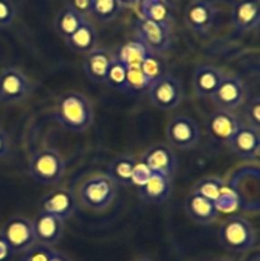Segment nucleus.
Returning a JSON list of instances; mask_svg holds the SVG:
<instances>
[{
    "label": "nucleus",
    "instance_id": "obj_1",
    "mask_svg": "<svg viewBox=\"0 0 260 261\" xmlns=\"http://www.w3.org/2000/svg\"><path fill=\"white\" fill-rule=\"evenodd\" d=\"M54 115L64 129L74 133L86 132L94 119L92 102L83 93L75 91L65 92L59 97Z\"/></svg>",
    "mask_w": 260,
    "mask_h": 261
},
{
    "label": "nucleus",
    "instance_id": "obj_2",
    "mask_svg": "<svg viewBox=\"0 0 260 261\" xmlns=\"http://www.w3.org/2000/svg\"><path fill=\"white\" fill-rule=\"evenodd\" d=\"M116 195V184L106 173H94L81 184L76 199L89 211L103 212L112 205Z\"/></svg>",
    "mask_w": 260,
    "mask_h": 261
},
{
    "label": "nucleus",
    "instance_id": "obj_3",
    "mask_svg": "<svg viewBox=\"0 0 260 261\" xmlns=\"http://www.w3.org/2000/svg\"><path fill=\"white\" fill-rule=\"evenodd\" d=\"M28 171L35 182L43 186L56 185L65 173V160L55 148H42L31 157Z\"/></svg>",
    "mask_w": 260,
    "mask_h": 261
},
{
    "label": "nucleus",
    "instance_id": "obj_4",
    "mask_svg": "<svg viewBox=\"0 0 260 261\" xmlns=\"http://www.w3.org/2000/svg\"><path fill=\"white\" fill-rule=\"evenodd\" d=\"M218 236L222 247L235 254L252 251L256 245V232L254 226L244 217L233 216L224 219Z\"/></svg>",
    "mask_w": 260,
    "mask_h": 261
},
{
    "label": "nucleus",
    "instance_id": "obj_5",
    "mask_svg": "<svg viewBox=\"0 0 260 261\" xmlns=\"http://www.w3.org/2000/svg\"><path fill=\"white\" fill-rule=\"evenodd\" d=\"M147 92L150 103L162 111L176 109L184 98V88L180 79L167 73L153 81Z\"/></svg>",
    "mask_w": 260,
    "mask_h": 261
},
{
    "label": "nucleus",
    "instance_id": "obj_6",
    "mask_svg": "<svg viewBox=\"0 0 260 261\" xmlns=\"http://www.w3.org/2000/svg\"><path fill=\"white\" fill-rule=\"evenodd\" d=\"M32 82L19 68L8 66L0 71V102L17 105L25 101L32 93Z\"/></svg>",
    "mask_w": 260,
    "mask_h": 261
},
{
    "label": "nucleus",
    "instance_id": "obj_7",
    "mask_svg": "<svg viewBox=\"0 0 260 261\" xmlns=\"http://www.w3.org/2000/svg\"><path fill=\"white\" fill-rule=\"evenodd\" d=\"M201 133L198 122L186 115L171 117L166 125V139L172 148L188 150L196 147L200 142Z\"/></svg>",
    "mask_w": 260,
    "mask_h": 261
},
{
    "label": "nucleus",
    "instance_id": "obj_8",
    "mask_svg": "<svg viewBox=\"0 0 260 261\" xmlns=\"http://www.w3.org/2000/svg\"><path fill=\"white\" fill-rule=\"evenodd\" d=\"M245 96H246V87L244 81L235 74L224 73L218 87L209 98L216 109L233 111L241 107L245 102Z\"/></svg>",
    "mask_w": 260,
    "mask_h": 261
},
{
    "label": "nucleus",
    "instance_id": "obj_9",
    "mask_svg": "<svg viewBox=\"0 0 260 261\" xmlns=\"http://www.w3.org/2000/svg\"><path fill=\"white\" fill-rule=\"evenodd\" d=\"M0 236L7 241L14 254H23L36 244L32 221L22 216L8 219L0 231Z\"/></svg>",
    "mask_w": 260,
    "mask_h": 261
},
{
    "label": "nucleus",
    "instance_id": "obj_10",
    "mask_svg": "<svg viewBox=\"0 0 260 261\" xmlns=\"http://www.w3.org/2000/svg\"><path fill=\"white\" fill-rule=\"evenodd\" d=\"M135 36L152 54L166 53L171 47V28L138 17L134 20Z\"/></svg>",
    "mask_w": 260,
    "mask_h": 261
},
{
    "label": "nucleus",
    "instance_id": "obj_11",
    "mask_svg": "<svg viewBox=\"0 0 260 261\" xmlns=\"http://www.w3.org/2000/svg\"><path fill=\"white\" fill-rule=\"evenodd\" d=\"M217 10L211 0H191L184 12V22L191 32L204 36L216 20Z\"/></svg>",
    "mask_w": 260,
    "mask_h": 261
},
{
    "label": "nucleus",
    "instance_id": "obj_12",
    "mask_svg": "<svg viewBox=\"0 0 260 261\" xmlns=\"http://www.w3.org/2000/svg\"><path fill=\"white\" fill-rule=\"evenodd\" d=\"M242 122L233 111L216 109L205 120V129L209 137L221 144L228 145Z\"/></svg>",
    "mask_w": 260,
    "mask_h": 261
},
{
    "label": "nucleus",
    "instance_id": "obj_13",
    "mask_svg": "<svg viewBox=\"0 0 260 261\" xmlns=\"http://www.w3.org/2000/svg\"><path fill=\"white\" fill-rule=\"evenodd\" d=\"M228 147L240 160L257 162L260 155V130L242 124L232 137Z\"/></svg>",
    "mask_w": 260,
    "mask_h": 261
},
{
    "label": "nucleus",
    "instance_id": "obj_14",
    "mask_svg": "<svg viewBox=\"0 0 260 261\" xmlns=\"http://www.w3.org/2000/svg\"><path fill=\"white\" fill-rule=\"evenodd\" d=\"M78 199L69 189H58L43 196L40 201L41 212L53 214L61 221L70 218L76 211Z\"/></svg>",
    "mask_w": 260,
    "mask_h": 261
},
{
    "label": "nucleus",
    "instance_id": "obj_15",
    "mask_svg": "<svg viewBox=\"0 0 260 261\" xmlns=\"http://www.w3.org/2000/svg\"><path fill=\"white\" fill-rule=\"evenodd\" d=\"M142 162H144L153 173H158L173 180L177 168V160L168 145L157 144L149 148L143 155Z\"/></svg>",
    "mask_w": 260,
    "mask_h": 261
},
{
    "label": "nucleus",
    "instance_id": "obj_16",
    "mask_svg": "<svg viewBox=\"0 0 260 261\" xmlns=\"http://www.w3.org/2000/svg\"><path fill=\"white\" fill-rule=\"evenodd\" d=\"M224 75L223 69L216 65L201 64L194 69L191 88L198 98H208L213 94Z\"/></svg>",
    "mask_w": 260,
    "mask_h": 261
},
{
    "label": "nucleus",
    "instance_id": "obj_17",
    "mask_svg": "<svg viewBox=\"0 0 260 261\" xmlns=\"http://www.w3.org/2000/svg\"><path fill=\"white\" fill-rule=\"evenodd\" d=\"M232 24L237 33H249L260 25L259 0H237L232 10Z\"/></svg>",
    "mask_w": 260,
    "mask_h": 261
},
{
    "label": "nucleus",
    "instance_id": "obj_18",
    "mask_svg": "<svg viewBox=\"0 0 260 261\" xmlns=\"http://www.w3.org/2000/svg\"><path fill=\"white\" fill-rule=\"evenodd\" d=\"M32 224L37 244L53 246L63 237L64 221L53 214L40 211V213L32 221Z\"/></svg>",
    "mask_w": 260,
    "mask_h": 261
},
{
    "label": "nucleus",
    "instance_id": "obj_19",
    "mask_svg": "<svg viewBox=\"0 0 260 261\" xmlns=\"http://www.w3.org/2000/svg\"><path fill=\"white\" fill-rule=\"evenodd\" d=\"M115 59V54L103 47H96L86 55L83 60V70L87 78L94 83H106L110 66Z\"/></svg>",
    "mask_w": 260,
    "mask_h": 261
},
{
    "label": "nucleus",
    "instance_id": "obj_20",
    "mask_svg": "<svg viewBox=\"0 0 260 261\" xmlns=\"http://www.w3.org/2000/svg\"><path fill=\"white\" fill-rule=\"evenodd\" d=\"M184 208H185L189 218L195 223L201 224V226L212 224L218 217V211H217L214 203L193 193V191H190L186 196Z\"/></svg>",
    "mask_w": 260,
    "mask_h": 261
},
{
    "label": "nucleus",
    "instance_id": "obj_21",
    "mask_svg": "<svg viewBox=\"0 0 260 261\" xmlns=\"http://www.w3.org/2000/svg\"><path fill=\"white\" fill-rule=\"evenodd\" d=\"M171 191H172V178L158 173H152L147 184L139 188V196L145 203L160 205L170 198Z\"/></svg>",
    "mask_w": 260,
    "mask_h": 261
},
{
    "label": "nucleus",
    "instance_id": "obj_22",
    "mask_svg": "<svg viewBox=\"0 0 260 261\" xmlns=\"http://www.w3.org/2000/svg\"><path fill=\"white\" fill-rule=\"evenodd\" d=\"M66 45L71 51L87 55L92 50L97 47V31L94 25L89 20L84 19V22L79 25L78 30L65 40Z\"/></svg>",
    "mask_w": 260,
    "mask_h": 261
},
{
    "label": "nucleus",
    "instance_id": "obj_23",
    "mask_svg": "<svg viewBox=\"0 0 260 261\" xmlns=\"http://www.w3.org/2000/svg\"><path fill=\"white\" fill-rule=\"evenodd\" d=\"M138 8L139 17L171 28L172 10L166 0H140Z\"/></svg>",
    "mask_w": 260,
    "mask_h": 261
},
{
    "label": "nucleus",
    "instance_id": "obj_24",
    "mask_svg": "<svg viewBox=\"0 0 260 261\" xmlns=\"http://www.w3.org/2000/svg\"><path fill=\"white\" fill-rule=\"evenodd\" d=\"M150 51L138 40L137 37L129 40L124 45L120 46L115 58L125 66V68H139L143 61L150 55Z\"/></svg>",
    "mask_w": 260,
    "mask_h": 261
},
{
    "label": "nucleus",
    "instance_id": "obj_25",
    "mask_svg": "<svg viewBox=\"0 0 260 261\" xmlns=\"http://www.w3.org/2000/svg\"><path fill=\"white\" fill-rule=\"evenodd\" d=\"M84 19L86 18L82 17L79 13H76L70 7L65 5L56 14L55 20H54V27H55L58 35L63 37L64 40H66L78 30L79 25L84 22Z\"/></svg>",
    "mask_w": 260,
    "mask_h": 261
},
{
    "label": "nucleus",
    "instance_id": "obj_26",
    "mask_svg": "<svg viewBox=\"0 0 260 261\" xmlns=\"http://www.w3.org/2000/svg\"><path fill=\"white\" fill-rule=\"evenodd\" d=\"M135 163H137V160L133 155H120L110 162L106 175L116 185L132 186L130 178H132V172Z\"/></svg>",
    "mask_w": 260,
    "mask_h": 261
},
{
    "label": "nucleus",
    "instance_id": "obj_27",
    "mask_svg": "<svg viewBox=\"0 0 260 261\" xmlns=\"http://www.w3.org/2000/svg\"><path fill=\"white\" fill-rule=\"evenodd\" d=\"M226 188V184L221 177L217 176H206V177L200 178L195 185L193 186L191 191L203 198L208 199L212 203H216L221 196L222 191Z\"/></svg>",
    "mask_w": 260,
    "mask_h": 261
},
{
    "label": "nucleus",
    "instance_id": "obj_28",
    "mask_svg": "<svg viewBox=\"0 0 260 261\" xmlns=\"http://www.w3.org/2000/svg\"><path fill=\"white\" fill-rule=\"evenodd\" d=\"M121 7L117 0H91V13L98 22L109 23L119 17Z\"/></svg>",
    "mask_w": 260,
    "mask_h": 261
},
{
    "label": "nucleus",
    "instance_id": "obj_29",
    "mask_svg": "<svg viewBox=\"0 0 260 261\" xmlns=\"http://www.w3.org/2000/svg\"><path fill=\"white\" fill-rule=\"evenodd\" d=\"M105 84H109L111 88L117 89L120 92H125V93L129 92L126 86V68L116 58L114 59L111 66H110Z\"/></svg>",
    "mask_w": 260,
    "mask_h": 261
},
{
    "label": "nucleus",
    "instance_id": "obj_30",
    "mask_svg": "<svg viewBox=\"0 0 260 261\" xmlns=\"http://www.w3.org/2000/svg\"><path fill=\"white\" fill-rule=\"evenodd\" d=\"M242 107V124L260 130V97H250L241 105Z\"/></svg>",
    "mask_w": 260,
    "mask_h": 261
},
{
    "label": "nucleus",
    "instance_id": "obj_31",
    "mask_svg": "<svg viewBox=\"0 0 260 261\" xmlns=\"http://www.w3.org/2000/svg\"><path fill=\"white\" fill-rule=\"evenodd\" d=\"M55 251L56 250L53 249V246L36 242L33 246L23 252L20 261H50Z\"/></svg>",
    "mask_w": 260,
    "mask_h": 261
},
{
    "label": "nucleus",
    "instance_id": "obj_32",
    "mask_svg": "<svg viewBox=\"0 0 260 261\" xmlns=\"http://www.w3.org/2000/svg\"><path fill=\"white\" fill-rule=\"evenodd\" d=\"M126 86L129 92L147 91L150 86V82L143 74L140 68H127L126 69Z\"/></svg>",
    "mask_w": 260,
    "mask_h": 261
},
{
    "label": "nucleus",
    "instance_id": "obj_33",
    "mask_svg": "<svg viewBox=\"0 0 260 261\" xmlns=\"http://www.w3.org/2000/svg\"><path fill=\"white\" fill-rule=\"evenodd\" d=\"M142 69L143 74L148 78V81L152 83L153 81H155L157 78H160L161 75L165 74L163 71V65L161 63L160 59L154 55V54H150V55L147 56L144 61L142 63V65L139 66Z\"/></svg>",
    "mask_w": 260,
    "mask_h": 261
},
{
    "label": "nucleus",
    "instance_id": "obj_34",
    "mask_svg": "<svg viewBox=\"0 0 260 261\" xmlns=\"http://www.w3.org/2000/svg\"><path fill=\"white\" fill-rule=\"evenodd\" d=\"M152 171L148 168V166L144 162H137L132 172V178H130V185L137 186L138 189L142 188L143 185L147 184L152 176Z\"/></svg>",
    "mask_w": 260,
    "mask_h": 261
},
{
    "label": "nucleus",
    "instance_id": "obj_35",
    "mask_svg": "<svg viewBox=\"0 0 260 261\" xmlns=\"http://www.w3.org/2000/svg\"><path fill=\"white\" fill-rule=\"evenodd\" d=\"M17 8L13 0H0V28L9 27L15 19Z\"/></svg>",
    "mask_w": 260,
    "mask_h": 261
},
{
    "label": "nucleus",
    "instance_id": "obj_36",
    "mask_svg": "<svg viewBox=\"0 0 260 261\" xmlns=\"http://www.w3.org/2000/svg\"><path fill=\"white\" fill-rule=\"evenodd\" d=\"M214 205H216L218 213L219 212L228 213V212L235 211V209L239 206V199H237L236 194H235L233 191H231V193H226V188H224L223 191H222L221 196L218 198V200L214 203Z\"/></svg>",
    "mask_w": 260,
    "mask_h": 261
},
{
    "label": "nucleus",
    "instance_id": "obj_37",
    "mask_svg": "<svg viewBox=\"0 0 260 261\" xmlns=\"http://www.w3.org/2000/svg\"><path fill=\"white\" fill-rule=\"evenodd\" d=\"M66 5L84 18L91 13V0H68Z\"/></svg>",
    "mask_w": 260,
    "mask_h": 261
},
{
    "label": "nucleus",
    "instance_id": "obj_38",
    "mask_svg": "<svg viewBox=\"0 0 260 261\" xmlns=\"http://www.w3.org/2000/svg\"><path fill=\"white\" fill-rule=\"evenodd\" d=\"M13 255H14V252L12 251L9 245H8L7 241L0 236V261H10L12 260Z\"/></svg>",
    "mask_w": 260,
    "mask_h": 261
},
{
    "label": "nucleus",
    "instance_id": "obj_39",
    "mask_svg": "<svg viewBox=\"0 0 260 261\" xmlns=\"http://www.w3.org/2000/svg\"><path fill=\"white\" fill-rule=\"evenodd\" d=\"M10 149V140L7 133L0 129V158L5 157L9 153Z\"/></svg>",
    "mask_w": 260,
    "mask_h": 261
},
{
    "label": "nucleus",
    "instance_id": "obj_40",
    "mask_svg": "<svg viewBox=\"0 0 260 261\" xmlns=\"http://www.w3.org/2000/svg\"><path fill=\"white\" fill-rule=\"evenodd\" d=\"M121 8H135L140 3V0H117Z\"/></svg>",
    "mask_w": 260,
    "mask_h": 261
},
{
    "label": "nucleus",
    "instance_id": "obj_41",
    "mask_svg": "<svg viewBox=\"0 0 260 261\" xmlns=\"http://www.w3.org/2000/svg\"><path fill=\"white\" fill-rule=\"evenodd\" d=\"M50 261H70V259H69L66 255H64L63 252H60V251H58V250H56L55 254H54V256L51 257Z\"/></svg>",
    "mask_w": 260,
    "mask_h": 261
},
{
    "label": "nucleus",
    "instance_id": "obj_42",
    "mask_svg": "<svg viewBox=\"0 0 260 261\" xmlns=\"http://www.w3.org/2000/svg\"><path fill=\"white\" fill-rule=\"evenodd\" d=\"M245 261H260V254H259V251H254V252H251V254L249 255V256L246 257V260Z\"/></svg>",
    "mask_w": 260,
    "mask_h": 261
},
{
    "label": "nucleus",
    "instance_id": "obj_43",
    "mask_svg": "<svg viewBox=\"0 0 260 261\" xmlns=\"http://www.w3.org/2000/svg\"><path fill=\"white\" fill-rule=\"evenodd\" d=\"M214 261H236V260L228 259V257H222V259H217V260H214Z\"/></svg>",
    "mask_w": 260,
    "mask_h": 261
},
{
    "label": "nucleus",
    "instance_id": "obj_44",
    "mask_svg": "<svg viewBox=\"0 0 260 261\" xmlns=\"http://www.w3.org/2000/svg\"><path fill=\"white\" fill-rule=\"evenodd\" d=\"M133 261H152V260L145 259V257H140V259H135V260H133Z\"/></svg>",
    "mask_w": 260,
    "mask_h": 261
}]
</instances>
